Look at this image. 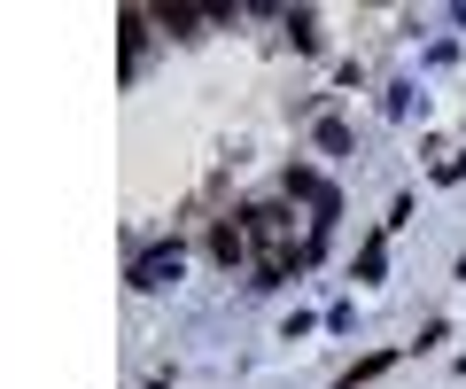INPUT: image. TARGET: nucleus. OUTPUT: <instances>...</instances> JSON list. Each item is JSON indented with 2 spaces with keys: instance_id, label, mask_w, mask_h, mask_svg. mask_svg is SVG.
Masks as SVG:
<instances>
[{
  "instance_id": "nucleus-1",
  "label": "nucleus",
  "mask_w": 466,
  "mask_h": 389,
  "mask_svg": "<svg viewBox=\"0 0 466 389\" xmlns=\"http://www.w3.org/2000/svg\"><path fill=\"white\" fill-rule=\"evenodd\" d=\"M249 241H257V288L288 281V272L303 265V250H296V210H288L280 195L249 203Z\"/></svg>"
},
{
  "instance_id": "nucleus-2",
  "label": "nucleus",
  "mask_w": 466,
  "mask_h": 389,
  "mask_svg": "<svg viewBox=\"0 0 466 389\" xmlns=\"http://www.w3.org/2000/svg\"><path fill=\"white\" fill-rule=\"evenodd\" d=\"M210 265H257V241H249V210H226V219L210 226Z\"/></svg>"
},
{
  "instance_id": "nucleus-3",
  "label": "nucleus",
  "mask_w": 466,
  "mask_h": 389,
  "mask_svg": "<svg viewBox=\"0 0 466 389\" xmlns=\"http://www.w3.org/2000/svg\"><path fill=\"white\" fill-rule=\"evenodd\" d=\"M179 265H187L179 241H156L148 257H133V288H171V281H179Z\"/></svg>"
},
{
  "instance_id": "nucleus-4",
  "label": "nucleus",
  "mask_w": 466,
  "mask_h": 389,
  "mask_svg": "<svg viewBox=\"0 0 466 389\" xmlns=\"http://www.w3.org/2000/svg\"><path fill=\"white\" fill-rule=\"evenodd\" d=\"M389 366H397V351H366V358H358V366H350V374H342L334 389H366V382H381Z\"/></svg>"
},
{
  "instance_id": "nucleus-5",
  "label": "nucleus",
  "mask_w": 466,
  "mask_h": 389,
  "mask_svg": "<svg viewBox=\"0 0 466 389\" xmlns=\"http://www.w3.org/2000/svg\"><path fill=\"white\" fill-rule=\"evenodd\" d=\"M148 16L164 24V32H179V39H195V32H202V16H195V8H171V0H164V8H148Z\"/></svg>"
},
{
  "instance_id": "nucleus-6",
  "label": "nucleus",
  "mask_w": 466,
  "mask_h": 389,
  "mask_svg": "<svg viewBox=\"0 0 466 389\" xmlns=\"http://www.w3.org/2000/svg\"><path fill=\"white\" fill-rule=\"evenodd\" d=\"M288 32H296V47H319V16L303 8V16H288Z\"/></svg>"
},
{
  "instance_id": "nucleus-7",
  "label": "nucleus",
  "mask_w": 466,
  "mask_h": 389,
  "mask_svg": "<svg viewBox=\"0 0 466 389\" xmlns=\"http://www.w3.org/2000/svg\"><path fill=\"white\" fill-rule=\"evenodd\" d=\"M319 148H327V156H342V148H350V125H334V118H327V125H319Z\"/></svg>"
}]
</instances>
